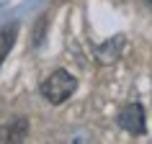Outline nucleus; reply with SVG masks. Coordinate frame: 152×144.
Returning <instances> with one entry per match:
<instances>
[{"label": "nucleus", "instance_id": "5", "mask_svg": "<svg viewBox=\"0 0 152 144\" xmlns=\"http://www.w3.org/2000/svg\"><path fill=\"white\" fill-rule=\"evenodd\" d=\"M26 129H28L26 119H16V121H13V126L5 131V139H3V142H23Z\"/></svg>", "mask_w": 152, "mask_h": 144}, {"label": "nucleus", "instance_id": "1", "mask_svg": "<svg viewBox=\"0 0 152 144\" xmlns=\"http://www.w3.org/2000/svg\"><path fill=\"white\" fill-rule=\"evenodd\" d=\"M77 90V80L72 77L67 70H57V72H52L47 80L41 82V95L47 98L52 105H59V103H64L67 98L72 95Z\"/></svg>", "mask_w": 152, "mask_h": 144}, {"label": "nucleus", "instance_id": "2", "mask_svg": "<svg viewBox=\"0 0 152 144\" xmlns=\"http://www.w3.org/2000/svg\"><path fill=\"white\" fill-rule=\"evenodd\" d=\"M119 126L129 134H144L147 121H144V108L139 103H126L119 111Z\"/></svg>", "mask_w": 152, "mask_h": 144}, {"label": "nucleus", "instance_id": "4", "mask_svg": "<svg viewBox=\"0 0 152 144\" xmlns=\"http://www.w3.org/2000/svg\"><path fill=\"white\" fill-rule=\"evenodd\" d=\"M16 33H18V23H8L5 28H0V64L5 62L8 52L16 44Z\"/></svg>", "mask_w": 152, "mask_h": 144}, {"label": "nucleus", "instance_id": "3", "mask_svg": "<svg viewBox=\"0 0 152 144\" xmlns=\"http://www.w3.org/2000/svg\"><path fill=\"white\" fill-rule=\"evenodd\" d=\"M121 47H124V39H121V36L108 39L106 44H101V47H98V59H101L103 64L116 62V59H119V54H121Z\"/></svg>", "mask_w": 152, "mask_h": 144}]
</instances>
